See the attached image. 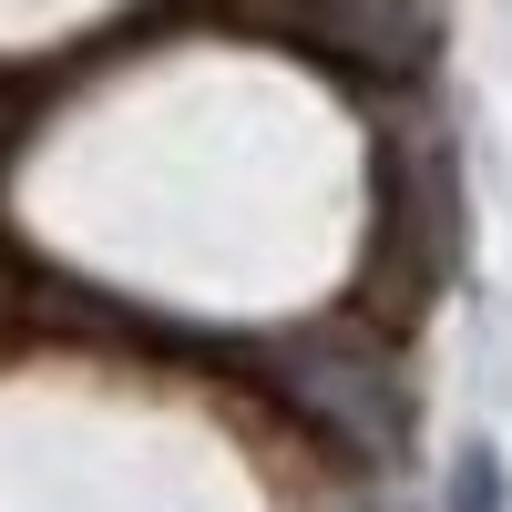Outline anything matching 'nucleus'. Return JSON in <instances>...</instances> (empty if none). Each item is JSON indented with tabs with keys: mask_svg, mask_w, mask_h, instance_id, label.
Wrapping results in <instances>:
<instances>
[{
	"mask_svg": "<svg viewBox=\"0 0 512 512\" xmlns=\"http://www.w3.org/2000/svg\"><path fill=\"white\" fill-rule=\"evenodd\" d=\"M441 512H502V451L492 441H472V451L451 461V502Z\"/></svg>",
	"mask_w": 512,
	"mask_h": 512,
	"instance_id": "1",
	"label": "nucleus"
}]
</instances>
